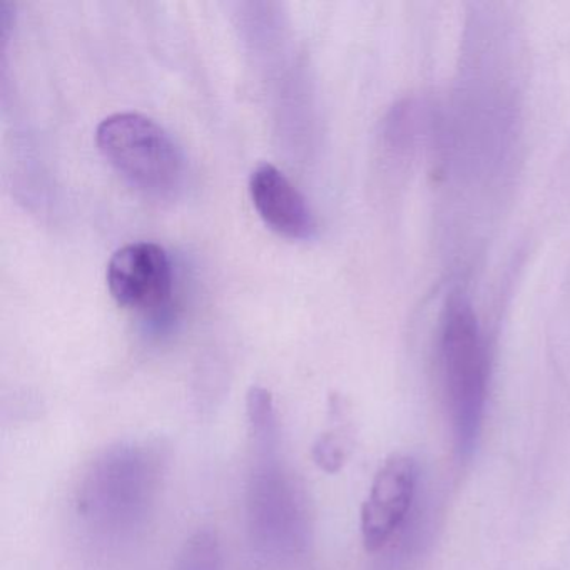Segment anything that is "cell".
Wrapping results in <instances>:
<instances>
[{"instance_id": "ba28073f", "label": "cell", "mask_w": 570, "mask_h": 570, "mask_svg": "<svg viewBox=\"0 0 570 570\" xmlns=\"http://www.w3.org/2000/svg\"><path fill=\"white\" fill-rule=\"evenodd\" d=\"M246 419L252 445L279 443L278 415L272 393L263 386H252L246 395Z\"/></svg>"}, {"instance_id": "7a4b0ae2", "label": "cell", "mask_w": 570, "mask_h": 570, "mask_svg": "<svg viewBox=\"0 0 570 570\" xmlns=\"http://www.w3.org/2000/svg\"><path fill=\"white\" fill-rule=\"evenodd\" d=\"M246 485V522L259 556L286 562L305 552L309 513L305 495L279 459V445L252 446Z\"/></svg>"}, {"instance_id": "30bf717a", "label": "cell", "mask_w": 570, "mask_h": 570, "mask_svg": "<svg viewBox=\"0 0 570 570\" xmlns=\"http://www.w3.org/2000/svg\"><path fill=\"white\" fill-rule=\"evenodd\" d=\"M345 445L335 433H325L316 440L315 446H313V459H315L316 465L328 473L338 472L345 463Z\"/></svg>"}, {"instance_id": "277c9868", "label": "cell", "mask_w": 570, "mask_h": 570, "mask_svg": "<svg viewBox=\"0 0 570 570\" xmlns=\"http://www.w3.org/2000/svg\"><path fill=\"white\" fill-rule=\"evenodd\" d=\"M443 376L460 455H472L482 429L489 352L476 316L462 299L450 303L442 326Z\"/></svg>"}, {"instance_id": "3957f363", "label": "cell", "mask_w": 570, "mask_h": 570, "mask_svg": "<svg viewBox=\"0 0 570 570\" xmlns=\"http://www.w3.org/2000/svg\"><path fill=\"white\" fill-rule=\"evenodd\" d=\"M96 142L109 165L145 195L173 198L183 188L185 156L155 119L116 112L99 122Z\"/></svg>"}, {"instance_id": "52a82bcc", "label": "cell", "mask_w": 570, "mask_h": 570, "mask_svg": "<svg viewBox=\"0 0 570 570\" xmlns=\"http://www.w3.org/2000/svg\"><path fill=\"white\" fill-rule=\"evenodd\" d=\"M249 195L259 218L273 232L292 239L315 236L316 222L308 202L275 166L263 163L253 169Z\"/></svg>"}, {"instance_id": "6da1fadb", "label": "cell", "mask_w": 570, "mask_h": 570, "mask_svg": "<svg viewBox=\"0 0 570 570\" xmlns=\"http://www.w3.org/2000/svg\"><path fill=\"white\" fill-rule=\"evenodd\" d=\"M168 450L158 440H126L99 453L76 490V515L102 542H121L145 527L158 500Z\"/></svg>"}, {"instance_id": "9c48e42d", "label": "cell", "mask_w": 570, "mask_h": 570, "mask_svg": "<svg viewBox=\"0 0 570 570\" xmlns=\"http://www.w3.org/2000/svg\"><path fill=\"white\" fill-rule=\"evenodd\" d=\"M175 570H225L218 533L199 529L189 535L179 550Z\"/></svg>"}, {"instance_id": "8992f818", "label": "cell", "mask_w": 570, "mask_h": 570, "mask_svg": "<svg viewBox=\"0 0 570 570\" xmlns=\"http://www.w3.org/2000/svg\"><path fill=\"white\" fill-rule=\"evenodd\" d=\"M416 465L412 456L393 455L380 466L362 507L365 549L376 552L399 530L412 507Z\"/></svg>"}, {"instance_id": "5b68a950", "label": "cell", "mask_w": 570, "mask_h": 570, "mask_svg": "<svg viewBox=\"0 0 570 570\" xmlns=\"http://www.w3.org/2000/svg\"><path fill=\"white\" fill-rule=\"evenodd\" d=\"M108 288L112 298L125 306L156 320L161 328L173 295V265L163 246L136 242L121 246L108 263Z\"/></svg>"}]
</instances>
